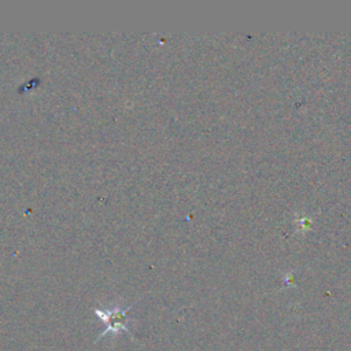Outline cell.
<instances>
[{
  "label": "cell",
  "instance_id": "cell-1",
  "mask_svg": "<svg viewBox=\"0 0 351 351\" xmlns=\"http://www.w3.org/2000/svg\"><path fill=\"white\" fill-rule=\"evenodd\" d=\"M134 304H130L125 308H121L119 306L111 307V308H95V314L104 322L106 329L101 332V335H99V337L96 339L100 340L104 336L111 335H118L121 332H126L129 336H132V332L129 329V311L132 310Z\"/></svg>",
  "mask_w": 351,
  "mask_h": 351
}]
</instances>
